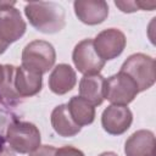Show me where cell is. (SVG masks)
Instances as JSON below:
<instances>
[{
  "mask_svg": "<svg viewBox=\"0 0 156 156\" xmlns=\"http://www.w3.org/2000/svg\"><path fill=\"white\" fill-rule=\"evenodd\" d=\"M24 15L33 28L45 34H54L66 26L65 9L54 1L28 2L24 6Z\"/></svg>",
  "mask_w": 156,
  "mask_h": 156,
  "instance_id": "1",
  "label": "cell"
},
{
  "mask_svg": "<svg viewBox=\"0 0 156 156\" xmlns=\"http://www.w3.org/2000/svg\"><path fill=\"white\" fill-rule=\"evenodd\" d=\"M155 60L145 54L138 52L130 55L122 65L119 72L128 76L136 85L139 93L147 90L156 80Z\"/></svg>",
  "mask_w": 156,
  "mask_h": 156,
  "instance_id": "2",
  "label": "cell"
},
{
  "mask_svg": "<svg viewBox=\"0 0 156 156\" xmlns=\"http://www.w3.org/2000/svg\"><path fill=\"white\" fill-rule=\"evenodd\" d=\"M21 61V66L43 76L54 67L56 61V51L52 44L49 41L39 39L33 40L22 50Z\"/></svg>",
  "mask_w": 156,
  "mask_h": 156,
  "instance_id": "3",
  "label": "cell"
},
{
  "mask_svg": "<svg viewBox=\"0 0 156 156\" xmlns=\"http://www.w3.org/2000/svg\"><path fill=\"white\" fill-rule=\"evenodd\" d=\"M6 140L13 151L18 154H30L40 146L41 136L35 124L15 119L7 127Z\"/></svg>",
  "mask_w": 156,
  "mask_h": 156,
  "instance_id": "4",
  "label": "cell"
},
{
  "mask_svg": "<svg viewBox=\"0 0 156 156\" xmlns=\"http://www.w3.org/2000/svg\"><path fill=\"white\" fill-rule=\"evenodd\" d=\"M138 94L139 90L135 83L122 72L105 79V99H107L111 105L127 106Z\"/></svg>",
  "mask_w": 156,
  "mask_h": 156,
  "instance_id": "5",
  "label": "cell"
},
{
  "mask_svg": "<svg viewBox=\"0 0 156 156\" xmlns=\"http://www.w3.org/2000/svg\"><path fill=\"white\" fill-rule=\"evenodd\" d=\"M72 61L78 69V72L83 74H96L105 66V61L98 55L93 39H83L80 40L73 49Z\"/></svg>",
  "mask_w": 156,
  "mask_h": 156,
  "instance_id": "6",
  "label": "cell"
},
{
  "mask_svg": "<svg viewBox=\"0 0 156 156\" xmlns=\"http://www.w3.org/2000/svg\"><path fill=\"white\" fill-rule=\"evenodd\" d=\"M94 48L98 55L106 62L118 57L127 44V39L123 32L117 28H107L101 30L95 39H93Z\"/></svg>",
  "mask_w": 156,
  "mask_h": 156,
  "instance_id": "7",
  "label": "cell"
},
{
  "mask_svg": "<svg viewBox=\"0 0 156 156\" xmlns=\"http://www.w3.org/2000/svg\"><path fill=\"white\" fill-rule=\"evenodd\" d=\"M133 122V113L127 106L110 105L101 115V126L104 130L111 135H121L126 133Z\"/></svg>",
  "mask_w": 156,
  "mask_h": 156,
  "instance_id": "8",
  "label": "cell"
},
{
  "mask_svg": "<svg viewBox=\"0 0 156 156\" xmlns=\"http://www.w3.org/2000/svg\"><path fill=\"white\" fill-rule=\"evenodd\" d=\"M27 24L16 7L0 9V39L10 45L26 33Z\"/></svg>",
  "mask_w": 156,
  "mask_h": 156,
  "instance_id": "9",
  "label": "cell"
},
{
  "mask_svg": "<svg viewBox=\"0 0 156 156\" xmlns=\"http://www.w3.org/2000/svg\"><path fill=\"white\" fill-rule=\"evenodd\" d=\"M73 9L78 20L88 26L100 24L108 16V5L104 0H76Z\"/></svg>",
  "mask_w": 156,
  "mask_h": 156,
  "instance_id": "10",
  "label": "cell"
},
{
  "mask_svg": "<svg viewBox=\"0 0 156 156\" xmlns=\"http://www.w3.org/2000/svg\"><path fill=\"white\" fill-rule=\"evenodd\" d=\"M155 134L149 129L134 132L124 143L126 156H155Z\"/></svg>",
  "mask_w": 156,
  "mask_h": 156,
  "instance_id": "11",
  "label": "cell"
},
{
  "mask_svg": "<svg viewBox=\"0 0 156 156\" xmlns=\"http://www.w3.org/2000/svg\"><path fill=\"white\" fill-rule=\"evenodd\" d=\"M13 85L20 98H30L41 90L43 78L41 74L18 66L15 68Z\"/></svg>",
  "mask_w": 156,
  "mask_h": 156,
  "instance_id": "12",
  "label": "cell"
},
{
  "mask_svg": "<svg viewBox=\"0 0 156 156\" xmlns=\"http://www.w3.org/2000/svg\"><path fill=\"white\" fill-rule=\"evenodd\" d=\"M77 83L74 69L67 63L56 65L49 76V88L56 95H65L71 91Z\"/></svg>",
  "mask_w": 156,
  "mask_h": 156,
  "instance_id": "13",
  "label": "cell"
},
{
  "mask_svg": "<svg viewBox=\"0 0 156 156\" xmlns=\"http://www.w3.org/2000/svg\"><path fill=\"white\" fill-rule=\"evenodd\" d=\"M79 96L94 106L105 100V78L100 74H84L79 82Z\"/></svg>",
  "mask_w": 156,
  "mask_h": 156,
  "instance_id": "14",
  "label": "cell"
},
{
  "mask_svg": "<svg viewBox=\"0 0 156 156\" xmlns=\"http://www.w3.org/2000/svg\"><path fill=\"white\" fill-rule=\"evenodd\" d=\"M51 126L56 134L63 138H71L77 135L80 132V127L76 124V122L72 119L67 104H61L56 106L51 112Z\"/></svg>",
  "mask_w": 156,
  "mask_h": 156,
  "instance_id": "15",
  "label": "cell"
},
{
  "mask_svg": "<svg viewBox=\"0 0 156 156\" xmlns=\"http://www.w3.org/2000/svg\"><path fill=\"white\" fill-rule=\"evenodd\" d=\"M72 119L80 128L91 124L95 119V106L80 96H72L67 104Z\"/></svg>",
  "mask_w": 156,
  "mask_h": 156,
  "instance_id": "16",
  "label": "cell"
},
{
  "mask_svg": "<svg viewBox=\"0 0 156 156\" xmlns=\"http://www.w3.org/2000/svg\"><path fill=\"white\" fill-rule=\"evenodd\" d=\"M6 67V74L4 80L0 83V102L4 105H16L18 100L21 99L15 89L13 85V78H15V68L13 65H5Z\"/></svg>",
  "mask_w": 156,
  "mask_h": 156,
  "instance_id": "17",
  "label": "cell"
},
{
  "mask_svg": "<svg viewBox=\"0 0 156 156\" xmlns=\"http://www.w3.org/2000/svg\"><path fill=\"white\" fill-rule=\"evenodd\" d=\"M55 156H85V155L82 150L73 147V146H69V145H66V146L56 149Z\"/></svg>",
  "mask_w": 156,
  "mask_h": 156,
  "instance_id": "18",
  "label": "cell"
},
{
  "mask_svg": "<svg viewBox=\"0 0 156 156\" xmlns=\"http://www.w3.org/2000/svg\"><path fill=\"white\" fill-rule=\"evenodd\" d=\"M115 5L124 13H132V12H135L138 11V5H136V1H119V0H116L115 1Z\"/></svg>",
  "mask_w": 156,
  "mask_h": 156,
  "instance_id": "19",
  "label": "cell"
},
{
  "mask_svg": "<svg viewBox=\"0 0 156 156\" xmlns=\"http://www.w3.org/2000/svg\"><path fill=\"white\" fill-rule=\"evenodd\" d=\"M55 152H56V147H54L52 145H40L38 149H35L28 155L29 156H55Z\"/></svg>",
  "mask_w": 156,
  "mask_h": 156,
  "instance_id": "20",
  "label": "cell"
},
{
  "mask_svg": "<svg viewBox=\"0 0 156 156\" xmlns=\"http://www.w3.org/2000/svg\"><path fill=\"white\" fill-rule=\"evenodd\" d=\"M136 5L139 10H144V11H152L156 7L155 1H136Z\"/></svg>",
  "mask_w": 156,
  "mask_h": 156,
  "instance_id": "21",
  "label": "cell"
},
{
  "mask_svg": "<svg viewBox=\"0 0 156 156\" xmlns=\"http://www.w3.org/2000/svg\"><path fill=\"white\" fill-rule=\"evenodd\" d=\"M0 156H16V155L12 149H10V147L5 146V144H2V145H0Z\"/></svg>",
  "mask_w": 156,
  "mask_h": 156,
  "instance_id": "22",
  "label": "cell"
},
{
  "mask_svg": "<svg viewBox=\"0 0 156 156\" xmlns=\"http://www.w3.org/2000/svg\"><path fill=\"white\" fill-rule=\"evenodd\" d=\"M16 1H0V9H7V7H15Z\"/></svg>",
  "mask_w": 156,
  "mask_h": 156,
  "instance_id": "23",
  "label": "cell"
},
{
  "mask_svg": "<svg viewBox=\"0 0 156 156\" xmlns=\"http://www.w3.org/2000/svg\"><path fill=\"white\" fill-rule=\"evenodd\" d=\"M5 74H6V67L5 65H0V83L4 80Z\"/></svg>",
  "mask_w": 156,
  "mask_h": 156,
  "instance_id": "24",
  "label": "cell"
},
{
  "mask_svg": "<svg viewBox=\"0 0 156 156\" xmlns=\"http://www.w3.org/2000/svg\"><path fill=\"white\" fill-rule=\"evenodd\" d=\"M7 48H9V45H6V44L0 39V55H1V54H4V52L6 51V49H7Z\"/></svg>",
  "mask_w": 156,
  "mask_h": 156,
  "instance_id": "25",
  "label": "cell"
},
{
  "mask_svg": "<svg viewBox=\"0 0 156 156\" xmlns=\"http://www.w3.org/2000/svg\"><path fill=\"white\" fill-rule=\"evenodd\" d=\"M99 156H118V155H117V154H115V152H112V151H106V152L100 154Z\"/></svg>",
  "mask_w": 156,
  "mask_h": 156,
  "instance_id": "26",
  "label": "cell"
},
{
  "mask_svg": "<svg viewBox=\"0 0 156 156\" xmlns=\"http://www.w3.org/2000/svg\"><path fill=\"white\" fill-rule=\"evenodd\" d=\"M2 144H5V139H4V138L0 135V145H2Z\"/></svg>",
  "mask_w": 156,
  "mask_h": 156,
  "instance_id": "27",
  "label": "cell"
}]
</instances>
